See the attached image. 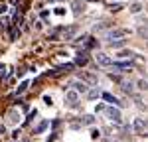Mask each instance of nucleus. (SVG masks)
<instances>
[{
    "label": "nucleus",
    "instance_id": "obj_13",
    "mask_svg": "<svg viewBox=\"0 0 148 142\" xmlns=\"http://www.w3.org/2000/svg\"><path fill=\"white\" fill-rule=\"evenodd\" d=\"M26 89H28V81H24L22 85H20V87H18V95H20V93H24V91H26Z\"/></svg>",
    "mask_w": 148,
    "mask_h": 142
},
{
    "label": "nucleus",
    "instance_id": "obj_1",
    "mask_svg": "<svg viewBox=\"0 0 148 142\" xmlns=\"http://www.w3.org/2000/svg\"><path fill=\"white\" fill-rule=\"evenodd\" d=\"M95 59H97V63H99V65H103V67H109V65H113L111 57H109V55H105V53H97V55H95Z\"/></svg>",
    "mask_w": 148,
    "mask_h": 142
},
{
    "label": "nucleus",
    "instance_id": "obj_12",
    "mask_svg": "<svg viewBox=\"0 0 148 142\" xmlns=\"http://www.w3.org/2000/svg\"><path fill=\"white\" fill-rule=\"evenodd\" d=\"M99 97V89H91L89 91V99H97Z\"/></svg>",
    "mask_w": 148,
    "mask_h": 142
},
{
    "label": "nucleus",
    "instance_id": "obj_17",
    "mask_svg": "<svg viewBox=\"0 0 148 142\" xmlns=\"http://www.w3.org/2000/svg\"><path fill=\"white\" fill-rule=\"evenodd\" d=\"M49 2H56V0H49Z\"/></svg>",
    "mask_w": 148,
    "mask_h": 142
},
{
    "label": "nucleus",
    "instance_id": "obj_2",
    "mask_svg": "<svg viewBox=\"0 0 148 142\" xmlns=\"http://www.w3.org/2000/svg\"><path fill=\"white\" fill-rule=\"evenodd\" d=\"M107 117L111 120H114V122H121V113L116 109H107Z\"/></svg>",
    "mask_w": 148,
    "mask_h": 142
},
{
    "label": "nucleus",
    "instance_id": "obj_15",
    "mask_svg": "<svg viewBox=\"0 0 148 142\" xmlns=\"http://www.w3.org/2000/svg\"><path fill=\"white\" fill-rule=\"evenodd\" d=\"M130 10H132V12H134V14H136V12H140V10H142V6H140V4H134V6H132Z\"/></svg>",
    "mask_w": 148,
    "mask_h": 142
},
{
    "label": "nucleus",
    "instance_id": "obj_8",
    "mask_svg": "<svg viewBox=\"0 0 148 142\" xmlns=\"http://www.w3.org/2000/svg\"><path fill=\"white\" fill-rule=\"evenodd\" d=\"M75 89H77L79 93H87V85H85V83H75Z\"/></svg>",
    "mask_w": 148,
    "mask_h": 142
},
{
    "label": "nucleus",
    "instance_id": "obj_9",
    "mask_svg": "<svg viewBox=\"0 0 148 142\" xmlns=\"http://www.w3.org/2000/svg\"><path fill=\"white\" fill-rule=\"evenodd\" d=\"M123 89H125L126 93H132V83L130 81H123Z\"/></svg>",
    "mask_w": 148,
    "mask_h": 142
},
{
    "label": "nucleus",
    "instance_id": "obj_11",
    "mask_svg": "<svg viewBox=\"0 0 148 142\" xmlns=\"http://www.w3.org/2000/svg\"><path fill=\"white\" fill-rule=\"evenodd\" d=\"M95 122V118L91 117V115H87V117H83V124H93Z\"/></svg>",
    "mask_w": 148,
    "mask_h": 142
},
{
    "label": "nucleus",
    "instance_id": "obj_7",
    "mask_svg": "<svg viewBox=\"0 0 148 142\" xmlns=\"http://www.w3.org/2000/svg\"><path fill=\"white\" fill-rule=\"evenodd\" d=\"M79 99V95L75 93V91H67V95H65V101H69V103H75Z\"/></svg>",
    "mask_w": 148,
    "mask_h": 142
},
{
    "label": "nucleus",
    "instance_id": "obj_14",
    "mask_svg": "<svg viewBox=\"0 0 148 142\" xmlns=\"http://www.w3.org/2000/svg\"><path fill=\"white\" fill-rule=\"evenodd\" d=\"M125 44H126V40H121V42H113L111 46H113V47H123Z\"/></svg>",
    "mask_w": 148,
    "mask_h": 142
},
{
    "label": "nucleus",
    "instance_id": "obj_10",
    "mask_svg": "<svg viewBox=\"0 0 148 142\" xmlns=\"http://www.w3.org/2000/svg\"><path fill=\"white\" fill-rule=\"evenodd\" d=\"M47 124H49V122H47V120H44V122H42V124H40V126L36 128V134H40V132H44V130L47 128Z\"/></svg>",
    "mask_w": 148,
    "mask_h": 142
},
{
    "label": "nucleus",
    "instance_id": "obj_6",
    "mask_svg": "<svg viewBox=\"0 0 148 142\" xmlns=\"http://www.w3.org/2000/svg\"><path fill=\"white\" fill-rule=\"evenodd\" d=\"M75 63H77V65H85V63H87V53H85V51H83V53H77Z\"/></svg>",
    "mask_w": 148,
    "mask_h": 142
},
{
    "label": "nucleus",
    "instance_id": "obj_3",
    "mask_svg": "<svg viewBox=\"0 0 148 142\" xmlns=\"http://www.w3.org/2000/svg\"><path fill=\"white\" fill-rule=\"evenodd\" d=\"M128 34V30H114V32H109V34L105 36L107 40H113V38H123V36Z\"/></svg>",
    "mask_w": 148,
    "mask_h": 142
},
{
    "label": "nucleus",
    "instance_id": "obj_16",
    "mask_svg": "<svg viewBox=\"0 0 148 142\" xmlns=\"http://www.w3.org/2000/svg\"><path fill=\"white\" fill-rule=\"evenodd\" d=\"M75 34V28H71V30H69V32H65V38H71V36Z\"/></svg>",
    "mask_w": 148,
    "mask_h": 142
},
{
    "label": "nucleus",
    "instance_id": "obj_4",
    "mask_svg": "<svg viewBox=\"0 0 148 142\" xmlns=\"http://www.w3.org/2000/svg\"><path fill=\"white\" fill-rule=\"evenodd\" d=\"M144 128H146L144 120H142V118H136V120H134V130H136L138 134H144Z\"/></svg>",
    "mask_w": 148,
    "mask_h": 142
},
{
    "label": "nucleus",
    "instance_id": "obj_5",
    "mask_svg": "<svg viewBox=\"0 0 148 142\" xmlns=\"http://www.w3.org/2000/svg\"><path fill=\"white\" fill-rule=\"evenodd\" d=\"M103 99H105V101H109V103H113V105H123V103H121L119 99H114L111 93H103Z\"/></svg>",
    "mask_w": 148,
    "mask_h": 142
}]
</instances>
